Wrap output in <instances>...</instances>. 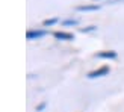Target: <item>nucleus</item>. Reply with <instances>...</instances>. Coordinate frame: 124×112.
<instances>
[{
	"instance_id": "nucleus-7",
	"label": "nucleus",
	"mask_w": 124,
	"mask_h": 112,
	"mask_svg": "<svg viewBox=\"0 0 124 112\" xmlns=\"http://www.w3.org/2000/svg\"><path fill=\"white\" fill-rule=\"evenodd\" d=\"M77 24V20H67L64 21V26H76Z\"/></svg>"
},
{
	"instance_id": "nucleus-8",
	"label": "nucleus",
	"mask_w": 124,
	"mask_h": 112,
	"mask_svg": "<svg viewBox=\"0 0 124 112\" xmlns=\"http://www.w3.org/2000/svg\"><path fill=\"white\" fill-rule=\"evenodd\" d=\"M94 29H95L94 26H89L88 29H82V32H91V30H94Z\"/></svg>"
},
{
	"instance_id": "nucleus-1",
	"label": "nucleus",
	"mask_w": 124,
	"mask_h": 112,
	"mask_svg": "<svg viewBox=\"0 0 124 112\" xmlns=\"http://www.w3.org/2000/svg\"><path fill=\"white\" fill-rule=\"evenodd\" d=\"M44 35H46V30L32 29V30H27V32H26V38H27L29 41H33V40H41Z\"/></svg>"
},
{
	"instance_id": "nucleus-3",
	"label": "nucleus",
	"mask_w": 124,
	"mask_h": 112,
	"mask_svg": "<svg viewBox=\"0 0 124 112\" xmlns=\"http://www.w3.org/2000/svg\"><path fill=\"white\" fill-rule=\"evenodd\" d=\"M53 36L56 40H64V41H71L74 40V35L70 32H64V30H58V32H53Z\"/></svg>"
},
{
	"instance_id": "nucleus-2",
	"label": "nucleus",
	"mask_w": 124,
	"mask_h": 112,
	"mask_svg": "<svg viewBox=\"0 0 124 112\" xmlns=\"http://www.w3.org/2000/svg\"><path fill=\"white\" fill-rule=\"evenodd\" d=\"M109 67H101V68H98V70H94V71H91L88 74V77L89 79H95V77H101V76H106V74H109Z\"/></svg>"
},
{
	"instance_id": "nucleus-6",
	"label": "nucleus",
	"mask_w": 124,
	"mask_h": 112,
	"mask_svg": "<svg viewBox=\"0 0 124 112\" xmlns=\"http://www.w3.org/2000/svg\"><path fill=\"white\" fill-rule=\"evenodd\" d=\"M58 21H59L58 18H50V20H44L42 24H44V26H53V24H56Z\"/></svg>"
},
{
	"instance_id": "nucleus-5",
	"label": "nucleus",
	"mask_w": 124,
	"mask_h": 112,
	"mask_svg": "<svg viewBox=\"0 0 124 112\" xmlns=\"http://www.w3.org/2000/svg\"><path fill=\"white\" fill-rule=\"evenodd\" d=\"M79 12H91V11H98L100 9V6L98 5H80L76 8Z\"/></svg>"
},
{
	"instance_id": "nucleus-4",
	"label": "nucleus",
	"mask_w": 124,
	"mask_h": 112,
	"mask_svg": "<svg viewBox=\"0 0 124 112\" xmlns=\"http://www.w3.org/2000/svg\"><path fill=\"white\" fill-rule=\"evenodd\" d=\"M98 59H115L116 58V52L114 50H104V52H100L95 55Z\"/></svg>"
}]
</instances>
